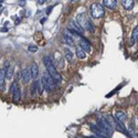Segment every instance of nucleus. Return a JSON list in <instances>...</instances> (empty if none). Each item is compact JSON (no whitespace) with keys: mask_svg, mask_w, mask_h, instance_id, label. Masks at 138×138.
<instances>
[{"mask_svg":"<svg viewBox=\"0 0 138 138\" xmlns=\"http://www.w3.org/2000/svg\"><path fill=\"white\" fill-rule=\"evenodd\" d=\"M43 64H44L45 68H46V72L50 74L51 77L54 79L55 82L60 83V82L62 81V77L60 76L59 72H57V70H56V66L54 65V63H53L52 59H51L49 55H45V56L43 57Z\"/></svg>","mask_w":138,"mask_h":138,"instance_id":"1","label":"nucleus"},{"mask_svg":"<svg viewBox=\"0 0 138 138\" xmlns=\"http://www.w3.org/2000/svg\"><path fill=\"white\" fill-rule=\"evenodd\" d=\"M76 22L81 25L84 30H88L89 32H94V26L92 25V22L88 20L87 15L85 13H78L76 17Z\"/></svg>","mask_w":138,"mask_h":138,"instance_id":"2","label":"nucleus"},{"mask_svg":"<svg viewBox=\"0 0 138 138\" xmlns=\"http://www.w3.org/2000/svg\"><path fill=\"white\" fill-rule=\"evenodd\" d=\"M41 84H42V87L45 88L47 92H51L53 88L55 87V81L51 77V75L47 72L42 74V77H41Z\"/></svg>","mask_w":138,"mask_h":138,"instance_id":"3","label":"nucleus"},{"mask_svg":"<svg viewBox=\"0 0 138 138\" xmlns=\"http://www.w3.org/2000/svg\"><path fill=\"white\" fill-rule=\"evenodd\" d=\"M89 13H91V17L94 19L102 18V17H104V13H105L104 7L100 3L95 2L91 6V8H89Z\"/></svg>","mask_w":138,"mask_h":138,"instance_id":"4","label":"nucleus"},{"mask_svg":"<svg viewBox=\"0 0 138 138\" xmlns=\"http://www.w3.org/2000/svg\"><path fill=\"white\" fill-rule=\"evenodd\" d=\"M97 126L99 127V129L102 130L106 136H110L113 134V126L110 125L106 119H98L97 120Z\"/></svg>","mask_w":138,"mask_h":138,"instance_id":"5","label":"nucleus"},{"mask_svg":"<svg viewBox=\"0 0 138 138\" xmlns=\"http://www.w3.org/2000/svg\"><path fill=\"white\" fill-rule=\"evenodd\" d=\"M62 42L63 43L67 44L68 46H74L75 45V42H74L73 38H72V34L68 30H65L64 33H63V36H62Z\"/></svg>","mask_w":138,"mask_h":138,"instance_id":"6","label":"nucleus"},{"mask_svg":"<svg viewBox=\"0 0 138 138\" xmlns=\"http://www.w3.org/2000/svg\"><path fill=\"white\" fill-rule=\"evenodd\" d=\"M68 28L71 29V31H74V32H76L78 34H83L84 33V29L74 20L70 21V23H68Z\"/></svg>","mask_w":138,"mask_h":138,"instance_id":"7","label":"nucleus"},{"mask_svg":"<svg viewBox=\"0 0 138 138\" xmlns=\"http://www.w3.org/2000/svg\"><path fill=\"white\" fill-rule=\"evenodd\" d=\"M21 78H22V82L24 84H28L30 82V79L32 78L31 77L30 68H23V70L21 71Z\"/></svg>","mask_w":138,"mask_h":138,"instance_id":"8","label":"nucleus"},{"mask_svg":"<svg viewBox=\"0 0 138 138\" xmlns=\"http://www.w3.org/2000/svg\"><path fill=\"white\" fill-rule=\"evenodd\" d=\"M91 128H92V131L96 135L97 138H108V136H106L104 132L99 129V127L97 125H91Z\"/></svg>","mask_w":138,"mask_h":138,"instance_id":"9","label":"nucleus"},{"mask_svg":"<svg viewBox=\"0 0 138 138\" xmlns=\"http://www.w3.org/2000/svg\"><path fill=\"white\" fill-rule=\"evenodd\" d=\"M30 73H31V77H32V78H34V79L38 78V76H39V66H38L36 63L33 62L32 64H31V66H30Z\"/></svg>","mask_w":138,"mask_h":138,"instance_id":"10","label":"nucleus"},{"mask_svg":"<svg viewBox=\"0 0 138 138\" xmlns=\"http://www.w3.org/2000/svg\"><path fill=\"white\" fill-rule=\"evenodd\" d=\"M114 124H115V127L117 128L118 131H120V132H123V134H125L127 137H130V135L128 134V131L126 130V128H125V126H124L123 123H119L118 120H114Z\"/></svg>","mask_w":138,"mask_h":138,"instance_id":"11","label":"nucleus"},{"mask_svg":"<svg viewBox=\"0 0 138 138\" xmlns=\"http://www.w3.org/2000/svg\"><path fill=\"white\" fill-rule=\"evenodd\" d=\"M103 4L106 8L113 10L117 7V0H103Z\"/></svg>","mask_w":138,"mask_h":138,"instance_id":"12","label":"nucleus"},{"mask_svg":"<svg viewBox=\"0 0 138 138\" xmlns=\"http://www.w3.org/2000/svg\"><path fill=\"white\" fill-rule=\"evenodd\" d=\"M115 118L116 120H118L119 123H125V120L127 118V116H126V113L123 112V110H118V112H116L115 113Z\"/></svg>","mask_w":138,"mask_h":138,"instance_id":"13","label":"nucleus"},{"mask_svg":"<svg viewBox=\"0 0 138 138\" xmlns=\"http://www.w3.org/2000/svg\"><path fill=\"white\" fill-rule=\"evenodd\" d=\"M121 4H123V7L126 9V10H131L132 8H134V0H121Z\"/></svg>","mask_w":138,"mask_h":138,"instance_id":"14","label":"nucleus"},{"mask_svg":"<svg viewBox=\"0 0 138 138\" xmlns=\"http://www.w3.org/2000/svg\"><path fill=\"white\" fill-rule=\"evenodd\" d=\"M4 71H6V68H0V91L4 89V79H6Z\"/></svg>","mask_w":138,"mask_h":138,"instance_id":"15","label":"nucleus"},{"mask_svg":"<svg viewBox=\"0 0 138 138\" xmlns=\"http://www.w3.org/2000/svg\"><path fill=\"white\" fill-rule=\"evenodd\" d=\"M137 41H138V25L132 30V33L130 36V44H135Z\"/></svg>","mask_w":138,"mask_h":138,"instance_id":"16","label":"nucleus"},{"mask_svg":"<svg viewBox=\"0 0 138 138\" xmlns=\"http://www.w3.org/2000/svg\"><path fill=\"white\" fill-rule=\"evenodd\" d=\"M4 76L6 79H12L13 77V66H8L4 71Z\"/></svg>","mask_w":138,"mask_h":138,"instance_id":"17","label":"nucleus"},{"mask_svg":"<svg viewBox=\"0 0 138 138\" xmlns=\"http://www.w3.org/2000/svg\"><path fill=\"white\" fill-rule=\"evenodd\" d=\"M55 55L57 56L56 59H54V60H55V62H56V65H57V67L63 68V65H64V63H63V57H62V55L60 54L59 52H56V53H55Z\"/></svg>","mask_w":138,"mask_h":138,"instance_id":"18","label":"nucleus"},{"mask_svg":"<svg viewBox=\"0 0 138 138\" xmlns=\"http://www.w3.org/2000/svg\"><path fill=\"white\" fill-rule=\"evenodd\" d=\"M75 54L77 56V59H79V60L85 59V56H86V53L84 52V50H82L81 47H77L76 51H75Z\"/></svg>","mask_w":138,"mask_h":138,"instance_id":"19","label":"nucleus"},{"mask_svg":"<svg viewBox=\"0 0 138 138\" xmlns=\"http://www.w3.org/2000/svg\"><path fill=\"white\" fill-rule=\"evenodd\" d=\"M64 54H65V59L67 61H70V62L73 61V53L71 52V50L68 49V47H65L64 49Z\"/></svg>","mask_w":138,"mask_h":138,"instance_id":"20","label":"nucleus"},{"mask_svg":"<svg viewBox=\"0 0 138 138\" xmlns=\"http://www.w3.org/2000/svg\"><path fill=\"white\" fill-rule=\"evenodd\" d=\"M38 87H39V84L36 82V79H34V82L32 83V85H31V94H32V96L36 94V91H38Z\"/></svg>","mask_w":138,"mask_h":138,"instance_id":"21","label":"nucleus"},{"mask_svg":"<svg viewBox=\"0 0 138 138\" xmlns=\"http://www.w3.org/2000/svg\"><path fill=\"white\" fill-rule=\"evenodd\" d=\"M18 81H14V82H12V84L10 85V87H9V93L10 94H13L15 91L18 89Z\"/></svg>","mask_w":138,"mask_h":138,"instance_id":"22","label":"nucleus"},{"mask_svg":"<svg viewBox=\"0 0 138 138\" xmlns=\"http://www.w3.org/2000/svg\"><path fill=\"white\" fill-rule=\"evenodd\" d=\"M12 99H13L14 103H18L19 100H20V88L19 87H18L17 91L12 94Z\"/></svg>","mask_w":138,"mask_h":138,"instance_id":"23","label":"nucleus"},{"mask_svg":"<svg viewBox=\"0 0 138 138\" xmlns=\"http://www.w3.org/2000/svg\"><path fill=\"white\" fill-rule=\"evenodd\" d=\"M28 50H29L30 52H32V53H35V52H38V46H36V45L30 44L29 47H28Z\"/></svg>","mask_w":138,"mask_h":138,"instance_id":"24","label":"nucleus"},{"mask_svg":"<svg viewBox=\"0 0 138 138\" xmlns=\"http://www.w3.org/2000/svg\"><path fill=\"white\" fill-rule=\"evenodd\" d=\"M18 6H20V7L26 6V1L25 0H18Z\"/></svg>","mask_w":138,"mask_h":138,"instance_id":"25","label":"nucleus"},{"mask_svg":"<svg viewBox=\"0 0 138 138\" xmlns=\"http://www.w3.org/2000/svg\"><path fill=\"white\" fill-rule=\"evenodd\" d=\"M52 9H53V6H51V7H49V8H47V10H46V13L49 14V13H50V11H51Z\"/></svg>","mask_w":138,"mask_h":138,"instance_id":"26","label":"nucleus"},{"mask_svg":"<svg viewBox=\"0 0 138 138\" xmlns=\"http://www.w3.org/2000/svg\"><path fill=\"white\" fill-rule=\"evenodd\" d=\"M38 2H39L40 4H42V3H44V2H46V0H38Z\"/></svg>","mask_w":138,"mask_h":138,"instance_id":"27","label":"nucleus"},{"mask_svg":"<svg viewBox=\"0 0 138 138\" xmlns=\"http://www.w3.org/2000/svg\"><path fill=\"white\" fill-rule=\"evenodd\" d=\"M77 138H85V137H77Z\"/></svg>","mask_w":138,"mask_h":138,"instance_id":"28","label":"nucleus"},{"mask_svg":"<svg viewBox=\"0 0 138 138\" xmlns=\"http://www.w3.org/2000/svg\"><path fill=\"white\" fill-rule=\"evenodd\" d=\"M1 3H2V1H0V6H1Z\"/></svg>","mask_w":138,"mask_h":138,"instance_id":"29","label":"nucleus"}]
</instances>
